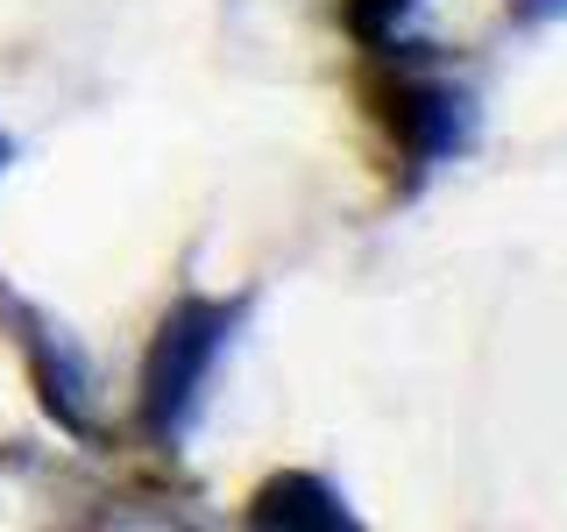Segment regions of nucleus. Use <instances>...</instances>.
<instances>
[{
  "mask_svg": "<svg viewBox=\"0 0 567 532\" xmlns=\"http://www.w3.org/2000/svg\"><path fill=\"white\" fill-rule=\"evenodd\" d=\"M235 319H241V306H220V298H185V306H171V319L156 327L150 362H142V426H150V440L177 448V440L192 433L213 362L235 341Z\"/></svg>",
  "mask_w": 567,
  "mask_h": 532,
  "instance_id": "obj_1",
  "label": "nucleus"
},
{
  "mask_svg": "<svg viewBox=\"0 0 567 532\" xmlns=\"http://www.w3.org/2000/svg\"><path fill=\"white\" fill-rule=\"evenodd\" d=\"M8 156H14V142H8V135H0V171H8Z\"/></svg>",
  "mask_w": 567,
  "mask_h": 532,
  "instance_id": "obj_6",
  "label": "nucleus"
},
{
  "mask_svg": "<svg viewBox=\"0 0 567 532\" xmlns=\"http://www.w3.org/2000/svg\"><path fill=\"white\" fill-rule=\"evenodd\" d=\"M560 8H567V0H518V14H532V22H554Z\"/></svg>",
  "mask_w": 567,
  "mask_h": 532,
  "instance_id": "obj_5",
  "label": "nucleus"
},
{
  "mask_svg": "<svg viewBox=\"0 0 567 532\" xmlns=\"http://www.w3.org/2000/svg\"><path fill=\"white\" fill-rule=\"evenodd\" d=\"M248 519L256 525H298V532H348L354 511H348V497L333 483H319V475H277V483H262Z\"/></svg>",
  "mask_w": 567,
  "mask_h": 532,
  "instance_id": "obj_3",
  "label": "nucleus"
},
{
  "mask_svg": "<svg viewBox=\"0 0 567 532\" xmlns=\"http://www.w3.org/2000/svg\"><path fill=\"white\" fill-rule=\"evenodd\" d=\"M398 129H404L419 164H447L454 150H468L475 106H468V93H454V85H412V93L398 100Z\"/></svg>",
  "mask_w": 567,
  "mask_h": 532,
  "instance_id": "obj_2",
  "label": "nucleus"
},
{
  "mask_svg": "<svg viewBox=\"0 0 567 532\" xmlns=\"http://www.w3.org/2000/svg\"><path fill=\"white\" fill-rule=\"evenodd\" d=\"M419 0H348V22L362 43H390V35L404 29V14H412Z\"/></svg>",
  "mask_w": 567,
  "mask_h": 532,
  "instance_id": "obj_4",
  "label": "nucleus"
}]
</instances>
